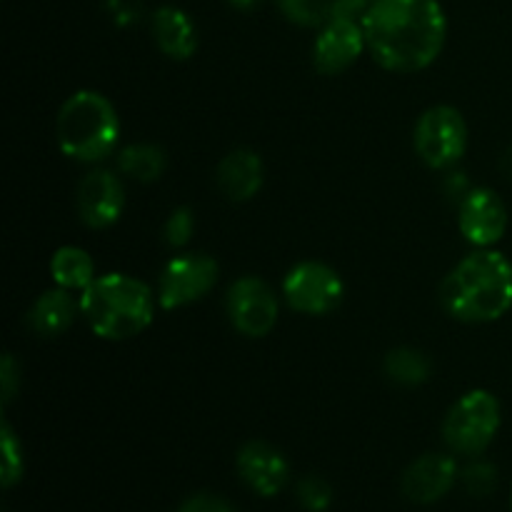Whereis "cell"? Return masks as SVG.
I'll return each instance as SVG.
<instances>
[{"mask_svg": "<svg viewBox=\"0 0 512 512\" xmlns=\"http://www.w3.org/2000/svg\"><path fill=\"white\" fill-rule=\"evenodd\" d=\"M280 13L303 28H323L330 20L333 0H275Z\"/></svg>", "mask_w": 512, "mask_h": 512, "instance_id": "cell-21", "label": "cell"}, {"mask_svg": "<svg viewBox=\"0 0 512 512\" xmlns=\"http://www.w3.org/2000/svg\"><path fill=\"white\" fill-rule=\"evenodd\" d=\"M150 33L160 53L170 60H188L198 50V28L178 5H163L150 15Z\"/></svg>", "mask_w": 512, "mask_h": 512, "instance_id": "cell-16", "label": "cell"}, {"mask_svg": "<svg viewBox=\"0 0 512 512\" xmlns=\"http://www.w3.org/2000/svg\"><path fill=\"white\" fill-rule=\"evenodd\" d=\"M20 383V368L15 365L13 355L5 353L3 365H0V388H3V403L8 405L15 398V390Z\"/></svg>", "mask_w": 512, "mask_h": 512, "instance_id": "cell-27", "label": "cell"}, {"mask_svg": "<svg viewBox=\"0 0 512 512\" xmlns=\"http://www.w3.org/2000/svg\"><path fill=\"white\" fill-rule=\"evenodd\" d=\"M55 138L65 158L85 165L100 163L118 148V110L98 90H78L60 105Z\"/></svg>", "mask_w": 512, "mask_h": 512, "instance_id": "cell-4", "label": "cell"}, {"mask_svg": "<svg viewBox=\"0 0 512 512\" xmlns=\"http://www.w3.org/2000/svg\"><path fill=\"white\" fill-rule=\"evenodd\" d=\"M368 53L388 73H420L440 58L448 15L438 0H373L363 15Z\"/></svg>", "mask_w": 512, "mask_h": 512, "instance_id": "cell-1", "label": "cell"}, {"mask_svg": "<svg viewBox=\"0 0 512 512\" xmlns=\"http://www.w3.org/2000/svg\"><path fill=\"white\" fill-rule=\"evenodd\" d=\"M500 170H503L505 178L512 180V145L508 150H505L503 158H500Z\"/></svg>", "mask_w": 512, "mask_h": 512, "instance_id": "cell-28", "label": "cell"}, {"mask_svg": "<svg viewBox=\"0 0 512 512\" xmlns=\"http://www.w3.org/2000/svg\"><path fill=\"white\" fill-rule=\"evenodd\" d=\"M295 495H298L300 505L310 512H325L333 503V488L320 475H305L295 488Z\"/></svg>", "mask_w": 512, "mask_h": 512, "instance_id": "cell-23", "label": "cell"}, {"mask_svg": "<svg viewBox=\"0 0 512 512\" xmlns=\"http://www.w3.org/2000/svg\"><path fill=\"white\" fill-rule=\"evenodd\" d=\"M418 158L433 170H448L468 150V123L453 105H433L418 118L413 130Z\"/></svg>", "mask_w": 512, "mask_h": 512, "instance_id": "cell-6", "label": "cell"}, {"mask_svg": "<svg viewBox=\"0 0 512 512\" xmlns=\"http://www.w3.org/2000/svg\"><path fill=\"white\" fill-rule=\"evenodd\" d=\"M383 370L388 380L403 388H418V385L428 383L430 373H433V363L423 350L415 348H393L383 360Z\"/></svg>", "mask_w": 512, "mask_h": 512, "instance_id": "cell-20", "label": "cell"}, {"mask_svg": "<svg viewBox=\"0 0 512 512\" xmlns=\"http://www.w3.org/2000/svg\"><path fill=\"white\" fill-rule=\"evenodd\" d=\"M503 408L490 390H470L455 400L443 420V440L453 455L478 458L498 435Z\"/></svg>", "mask_w": 512, "mask_h": 512, "instance_id": "cell-5", "label": "cell"}, {"mask_svg": "<svg viewBox=\"0 0 512 512\" xmlns=\"http://www.w3.org/2000/svg\"><path fill=\"white\" fill-rule=\"evenodd\" d=\"M240 480L260 498H275L290 480V463L275 445L265 440H250L235 458Z\"/></svg>", "mask_w": 512, "mask_h": 512, "instance_id": "cell-14", "label": "cell"}, {"mask_svg": "<svg viewBox=\"0 0 512 512\" xmlns=\"http://www.w3.org/2000/svg\"><path fill=\"white\" fill-rule=\"evenodd\" d=\"M178 512H233V505L213 493H198L185 500Z\"/></svg>", "mask_w": 512, "mask_h": 512, "instance_id": "cell-26", "label": "cell"}, {"mask_svg": "<svg viewBox=\"0 0 512 512\" xmlns=\"http://www.w3.org/2000/svg\"><path fill=\"white\" fill-rule=\"evenodd\" d=\"M283 300L300 315H330L345 298V283L335 268L320 260H303L283 278Z\"/></svg>", "mask_w": 512, "mask_h": 512, "instance_id": "cell-7", "label": "cell"}, {"mask_svg": "<svg viewBox=\"0 0 512 512\" xmlns=\"http://www.w3.org/2000/svg\"><path fill=\"white\" fill-rule=\"evenodd\" d=\"M220 265L208 253H180L163 265L158 278V303L163 310L188 308L218 285Z\"/></svg>", "mask_w": 512, "mask_h": 512, "instance_id": "cell-8", "label": "cell"}, {"mask_svg": "<svg viewBox=\"0 0 512 512\" xmlns=\"http://www.w3.org/2000/svg\"><path fill=\"white\" fill-rule=\"evenodd\" d=\"M265 180L263 158L253 148H235L220 160L218 188L233 203H248L260 193Z\"/></svg>", "mask_w": 512, "mask_h": 512, "instance_id": "cell-15", "label": "cell"}, {"mask_svg": "<svg viewBox=\"0 0 512 512\" xmlns=\"http://www.w3.org/2000/svg\"><path fill=\"white\" fill-rule=\"evenodd\" d=\"M193 233H195V213L190 208H185V205L175 208L163 225L165 243L175 250L185 248V245L190 243V238H193Z\"/></svg>", "mask_w": 512, "mask_h": 512, "instance_id": "cell-25", "label": "cell"}, {"mask_svg": "<svg viewBox=\"0 0 512 512\" xmlns=\"http://www.w3.org/2000/svg\"><path fill=\"white\" fill-rule=\"evenodd\" d=\"M225 313L240 335L265 338L278 325L280 298L263 278L243 275L225 290Z\"/></svg>", "mask_w": 512, "mask_h": 512, "instance_id": "cell-9", "label": "cell"}, {"mask_svg": "<svg viewBox=\"0 0 512 512\" xmlns=\"http://www.w3.org/2000/svg\"><path fill=\"white\" fill-rule=\"evenodd\" d=\"M460 478L458 460L445 453H425L408 465L400 490L415 505H433L455 488Z\"/></svg>", "mask_w": 512, "mask_h": 512, "instance_id": "cell-13", "label": "cell"}, {"mask_svg": "<svg viewBox=\"0 0 512 512\" xmlns=\"http://www.w3.org/2000/svg\"><path fill=\"white\" fill-rule=\"evenodd\" d=\"M365 3H373V0H365Z\"/></svg>", "mask_w": 512, "mask_h": 512, "instance_id": "cell-30", "label": "cell"}, {"mask_svg": "<svg viewBox=\"0 0 512 512\" xmlns=\"http://www.w3.org/2000/svg\"><path fill=\"white\" fill-rule=\"evenodd\" d=\"M508 205L493 188H470L460 198V235L475 248H495L508 233Z\"/></svg>", "mask_w": 512, "mask_h": 512, "instance_id": "cell-10", "label": "cell"}, {"mask_svg": "<svg viewBox=\"0 0 512 512\" xmlns=\"http://www.w3.org/2000/svg\"><path fill=\"white\" fill-rule=\"evenodd\" d=\"M80 315V298L65 288H50L28 310V325L40 338H60L73 328Z\"/></svg>", "mask_w": 512, "mask_h": 512, "instance_id": "cell-17", "label": "cell"}, {"mask_svg": "<svg viewBox=\"0 0 512 512\" xmlns=\"http://www.w3.org/2000/svg\"><path fill=\"white\" fill-rule=\"evenodd\" d=\"M228 3L238 10H253V8H258L263 0H228Z\"/></svg>", "mask_w": 512, "mask_h": 512, "instance_id": "cell-29", "label": "cell"}, {"mask_svg": "<svg viewBox=\"0 0 512 512\" xmlns=\"http://www.w3.org/2000/svg\"><path fill=\"white\" fill-rule=\"evenodd\" d=\"M440 303L460 323H495L512 310V263L495 248H475L440 285Z\"/></svg>", "mask_w": 512, "mask_h": 512, "instance_id": "cell-2", "label": "cell"}, {"mask_svg": "<svg viewBox=\"0 0 512 512\" xmlns=\"http://www.w3.org/2000/svg\"><path fill=\"white\" fill-rule=\"evenodd\" d=\"M368 50L363 23L348 18H330L318 28L313 43V65L323 75H340Z\"/></svg>", "mask_w": 512, "mask_h": 512, "instance_id": "cell-12", "label": "cell"}, {"mask_svg": "<svg viewBox=\"0 0 512 512\" xmlns=\"http://www.w3.org/2000/svg\"><path fill=\"white\" fill-rule=\"evenodd\" d=\"M460 478H463L465 490H468L470 495H475V498H488V495L498 488V470H495V465L488 463V460H475V463H470L468 468L460 473Z\"/></svg>", "mask_w": 512, "mask_h": 512, "instance_id": "cell-24", "label": "cell"}, {"mask_svg": "<svg viewBox=\"0 0 512 512\" xmlns=\"http://www.w3.org/2000/svg\"><path fill=\"white\" fill-rule=\"evenodd\" d=\"M80 298V318L100 340L120 343L143 335L160 308L158 293L128 273L98 275Z\"/></svg>", "mask_w": 512, "mask_h": 512, "instance_id": "cell-3", "label": "cell"}, {"mask_svg": "<svg viewBox=\"0 0 512 512\" xmlns=\"http://www.w3.org/2000/svg\"><path fill=\"white\" fill-rule=\"evenodd\" d=\"M50 278L58 288L70 293H83L98 275H95V260L90 253L78 245H63L50 258Z\"/></svg>", "mask_w": 512, "mask_h": 512, "instance_id": "cell-18", "label": "cell"}, {"mask_svg": "<svg viewBox=\"0 0 512 512\" xmlns=\"http://www.w3.org/2000/svg\"><path fill=\"white\" fill-rule=\"evenodd\" d=\"M510 503H512V493H510Z\"/></svg>", "mask_w": 512, "mask_h": 512, "instance_id": "cell-31", "label": "cell"}, {"mask_svg": "<svg viewBox=\"0 0 512 512\" xmlns=\"http://www.w3.org/2000/svg\"><path fill=\"white\" fill-rule=\"evenodd\" d=\"M75 208L85 228L105 230L120 220L125 210V185L113 170L93 168L78 185Z\"/></svg>", "mask_w": 512, "mask_h": 512, "instance_id": "cell-11", "label": "cell"}, {"mask_svg": "<svg viewBox=\"0 0 512 512\" xmlns=\"http://www.w3.org/2000/svg\"><path fill=\"white\" fill-rule=\"evenodd\" d=\"M118 170L123 178L135 180V183H155L163 178L165 168H168V158L160 145L153 143H130L118 150Z\"/></svg>", "mask_w": 512, "mask_h": 512, "instance_id": "cell-19", "label": "cell"}, {"mask_svg": "<svg viewBox=\"0 0 512 512\" xmlns=\"http://www.w3.org/2000/svg\"><path fill=\"white\" fill-rule=\"evenodd\" d=\"M0 450H3L0 480H3V488H13L23 478V445L5 420L0 425Z\"/></svg>", "mask_w": 512, "mask_h": 512, "instance_id": "cell-22", "label": "cell"}]
</instances>
